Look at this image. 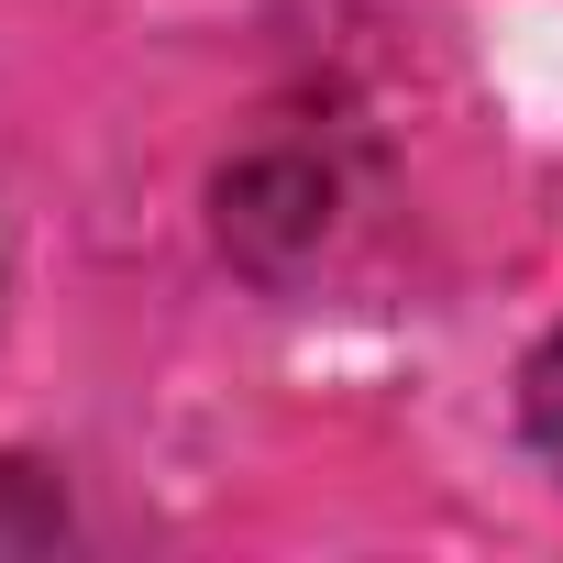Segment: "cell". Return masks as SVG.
Segmentation results:
<instances>
[{
  "instance_id": "cell-1",
  "label": "cell",
  "mask_w": 563,
  "mask_h": 563,
  "mask_svg": "<svg viewBox=\"0 0 563 563\" xmlns=\"http://www.w3.org/2000/svg\"><path fill=\"white\" fill-rule=\"evenodd\" d=\"M519 420H530V442H563V332L530 354V376H519Z\"/></svg>"
}]
</instances>
